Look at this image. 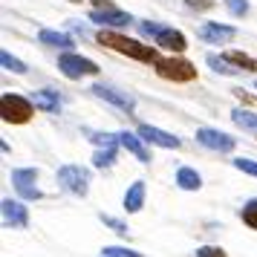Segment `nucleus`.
<instances>
[{"mask_svg": "<svg viewBox=\"0 0 257 257\" xmlns=\"http://www.w3.org/2000/svg\"><path fill=\"white\" fill-rule=\"evenodd\" d=\"M225 58L231 61V64H237L243 72H257V58H251V55H245V52H237V49H228V52H222Z\"/></svg>", "mask_w": 257, "mask_h": 257, "instance_id": "nucleus-20", "label": "nucleus"}, {"mask_svg": "<svg viewBox=\"0 0 257 257\" xmlns=\"http://www.w3.org/2000/svg\"><path fill=\"white\" fill-rule=\"evenodd\" d=\"M70 3H81V0H70Z\"/></svg>", "mask_w": 257, "mask_h": 257, "instance_id": "nucleus-35", "label": "nucleus"}, {"mask_svg": "<svg viewBox=\"0 0 257 257\" xmlns=\"http://www.w3.org/2000/svg\"><path fill=\"white\" fill-rule=\"evenodd\" d=\"M162 29H165V24H159V21H139V32L145 38H153V41H156Z\"/></svg>", "mask_w": 257, "mask_h": 257, "instance_id": "nucleus-26", "label": "nucleus"}, {"mask_svg": "<svg viewBox=\"0 0 257 257\" xmlns=\"http://www.w3.org/2000/svg\"><path fill=\"white\" fill-rule=\"evenodd\" d=\"M194 257H228V254L222 251L220 245H199L197 251H194Z\"/></svg>", "mask_w": 257, "mask_h": 257, "instance_id": "nucleus-31", "label": "nucleus"}, {"mask_svg": "<svg viewBox=\"0 0 257 257\" xmlns=\"http://www.w3.org/2000/svg\"><path fill=\"white\" fill-rule=\"evenodd\" d=\"M93 95L104 98V101H110L113 107L124 110V113H133V110H136V98H133L127 90H116V87H110V84H95Z\"/></svg>", "mask_w": 257, "mask_h": 257, "instance_id": "nucleus-8", "label": "nucleus"}, {"mask_svg": "<svg viewBox=\"0 0 257 257\" xmlns=\"http://www.w3.org/2000/svg\"><path fill=\"white\" fill-rule=\"evenodd\" d=\"M231 165L237 168V171H243V174H251V176H257V162L254 159H231Z\"/></svg>", "mask_w": 257, "mask_h": 257, "instance_id": "nucleus-30", "label": "nucleus"}, {"mask_svg": "<svg viewBox=\"0 0 257 257\" xmlns=\"http://www.w3.org/2000/svg\"><path fill=\"white\" fill-rule=\"evenodd\" d=\"M174 182H176L179 188H182V191H199V188H202V176H199L197 171H194V168L182 165V168L176 171Z\"/></svg>", "mask_w": 257, "mask_h": 257, "instance_id": "nucleus-19", "label": "nucleus"}, {"mask_svg": "<svg viewBox=\"0 0 257 257\" xmlns=\"http://www.w3.org/2000/svg\"><path fill=\"white\" fill-rule=\"evenodd\" d=\"M0 64H3L6 70L18 72V75H26V64H24V61H21V58H15L12 52H6V49L0 52Z\"/></svg>", "mask_w": 257, "mask_h": 257, "instance_id": "nucleus-24", "label": "nucleus"}, {"mask_svg": "<svg viewBox=\"0 0 257 257\" xmlns=\"http://www.w3.org/2000/svg\"><path fill=\"white\" fill-rule=\"evenodd\" d=\"M153 67H156V75L165 78V81H174V84L197 81V67L185 58H159Z\"/></svg>", "mask_w": 257, "mask_h": 257, "instance_id": "nucleus-3", "label": "nucleus"}, {"mask_svg": "<svg viewBox=\"0 0 257 257\" xmlns=\"http://www.w3.org/2000/svg\"><path fill=\"white\" fill-rule=\"evenodd\" d=\"M118 139H121V148H124L127 153H133L142 165H148L153 159L151 151L145 148V139H142L139 133H127V130H124V133H118Z\"/></svg>", "mask_w": 257, "mask_h": 257, "instance_id": "nucleus-14", "label": "nucleus"}, {"mask_svg": "<svg viewBox=\"0 0 257 257\" xmlns=\"http://www.w3.org/2000/svg\"><path fill=\"white\" fill-rule=\"evenodd\" d=\"M58 70L67 75V78H84V75H98V64L95 61H90V58H84V55H78V52H61L58 55Z\"/></svg>", "mask_w": 257, "mask_h": 257, "instance_id": "nucleus-5", "label": "nucleus"}, {"mask_svg": "<svg viewBox=\"0 0 257 257\" xmlns=\"http://www.w3.org/2000/svg\"><path fill=\"white\" fill-rule=\"evenodd\" d=\"M159 49H168V52H174V55H179V52H185L188 49V41L185 35L179 32V29H174V26H165L162 32H159V38L153 41Z\"/></svg>", "mask_w": 257, "mask_h": 257, "instance_id": "nucleus-13", "label": "nucleus"}, {"mask_svg": "<svg viewBox=\"0 0 257 257\" xmlns=\"http://www.w3.org/2000/svg\"><path fill=\"white\" fill-rule=\"evenodd\" d=\"M240 217H243V222L248 225V228L257 231V199H248V202H245L243 211H240Z\"/></svg>", "mask_w": 257, "mask_h": 257, "instance_id": "nucleus-25", "label": "nucleus"}, {"mask_svg": "<svg viewBox=\"0 0 257 257\" xmlns=\"http://www.w3.org/2000/svg\"><path fill=\"white\" fill-rule=\"evenodd\" d=\"M142 205H145V182L136 179V182L124 191V211H127V214H136V211H142Z\"/></svg>", "mask_w": 257, "mask_h": 257, "instance_id": "nucleus-17", "label": "nucleus"}, {"mask_svg": "<svg viewBox=\"0 0 257 257\" xmlns=\"http://www.w3.org/2000/svg\"><path fill=\"white\" fill-rule=\"evenodd\" d=\"M98 220L104 222L107 228H113V231H116L118 237H127V222L116 220V217H110V214H98Z\"/></svg>", "mask_w": 257, "mask_h": 257, "instance_id": "nucleus-27", "label": "nucleus"}, {"mask_svg": "<svg viewBox=\"0 0 257 257\" xmlns=\"http://www.w3.org/2000/svg\"><path fill=\"white\" fill-rule=\"evenodd\" d=\"M95 41L101 44V47L113 49V52H121V55H127L133 61H142V64H156L159 61V52L151 47V44H139L136 38H127V35H118L116 29H101Z\"/></svg>", "mask_w": 257, "mask_h": 257, "instance_id": "nucleus-1", "label": "nucleus"}, {"mask_svg": "<svg viewBox=\"0 0 257 257\" xmlns=\"http://www.w3.org/2000/svg\"><path fill=\"white\" fill-rule=\"evenodd\" d=\"M234 95H237L240 101H245V104H251V101H254V98H251L248 93H243V90H234Z\"/></svg>", "mask_w": 257, "mask_h": 257, "instance_id": "nucleus-34", "label": "nucleus"}, {"mask_svg": "<svg viewBox=\"0 0 257 257\" xmlns=\"http://www.w3.org/2000/svg\"><path fill=\"white\" fill-rule=\"evenodd\" d=\"M38 41H41V44H47V47H55V49H67V52L75 49V41H72L67 32H55V29H41Z\"/></svg>", "mask_w": 257, "mask_h": 257, "instance_id": "nucleus-15", "label": "nucleus"}, {"mask_svg": "<svg viewBox=\"0 0 257 257\" xmlns=\"http://www.w3.org/2000/svg\"><path fill=\"white\" fill-rule=\"evenodd\" d=\"M197 142L202 148H208V151H217V153H231L234 151V136L228 133H222L217 127H197Z\"/></svg>", "mask_w": 257, "mask_h": 257, "instance_id": "nucleus-7", "label": "nucleus"}, {"mask_svg": "<svg viewBox=\"0 0 257 257\" xmlns=\"http://www.w3.org/2000/svg\"><path fill=\"white\" fill-rule=\"evenodd\" d=\"M90 142H93L95 148H113V151H118V148H121L118 133H93V136H90Z\"/></svg>", "mask_w": 257, "mask_h": 257, "instance_id": "nucleus-23", "label": "nucleus"}, {"mask_svg": "<svg viewBox=\"0 0 257 257\" xmlns=\"http://www.w3.org/2000/svg\"><path fill=\"white\" fill-rule=\"evenodd\" d=\"M93 6H95V9H116L110 0H93Z\"/></svg>", "mask_w": 257, "mask_h": 257, "instance_id": "nucleus-33", "label": "nucleus"}, {"mask_svg": "<svg viewBox=\"0 0 257 257\" xmlns=\"http://www.w3.org/2000/svg\"><path fill=\"white\" fill-rule=\"evenodd\" d=\"M29 98H32V104H35L38 110H44V113H58L61 110V98H58L55 90H35Z\"/></svg>", "mask_w": 257, "mask_h": 257, "instance_id": "nucleus-16", "label": "nucleus"}, {"mask_svg": "<svg viewBox=\"0 0 257 257\" xmlns=\"http://www.w3.org/2000/svg\"><path fill=\"white\" fill-rule=\"evenodd\" d=\"M205 64H208L211 70L214 72H220V75H228V78H231V75H240V67H237V64H231V61L225 58V55H217V52H208V55H205Z\"/></svg>", "mask_w": 257, "mask_h": 257, "instance_id": "nucleus-18", "label": "nucleus"}, {"mask_svg": "<svg viewBox=\"0 0 257 257\" xmlns=\"http://www.w3.org/2000/svg\"><path fill=\"white\" fill-rule=\"evenodd\" d=\"M254 90H257V81H254Z\"/></svg>", "mask_w": 257, "mask_h": 257, "instance_id": "nucleus-36", "label": "nucleus"}, {"mask_svg": "<svg viewBox=\"0 0 257 257\" xmlns=\"http://www.w3.org/2000/svg\"><path fill=\"white\" fill-rule=\"evenodd\" d=\"M12 185H15V191L21 194V199H26V202L41 199V188H38V171L35 168H15L12 171Z\"/></svg>", "mask_w": 257, "mask_h": 257, "instance_id": "nucleus-6", "label": "nucleus"}, {"mask_svg": "<svg viewBox=\"0 0 257 257\" xmlns=\"http://www.w3.org/2000/svg\"><path fill=\"white\" fill-rule=\"evenodd\" d=\"M188 6H194V9H211L214 0H188Z\"/></svg>", "mask_w": 257, "mask_h": 257, "instance_id": "nucleus-32", "label": "nucleus"}, {"mask_svg": "<svg viewBox=\"0 0 257 257\" xmlns=\"http://www.w3.org/2000/svg\"><path fill=\"white\" fill-rule=\"evenodd\" d=\"M0 113H3L6 124H26L35 113V104H32V98H24L18 93H3L0 95Z\"/></svg>", "mask_w": 257, "mask_h": 257, "instance_id": "nucleus-2", "label": "nucleus"}, {"mask_svg": "<svg viewBox=\"0 0 257 257\" xmlns=\"http://www.w3.org/2000/svg\"><path fill=\"white\" fill-rule=\"evenodd\" d=\"M231 121L237 124V127H243V130H257V113L243 110V107L231 110Z\"/></svg>", "mask_w": 257, "mask_h": 257, "instance_id": "nucleus-21", "label": "nucleus"}, {"mask_svg": "<svg viewBox=\"0 0 257 257\" xmlns=\"http://www.w3.org/2000/svg\"><path fill=\"white\" fill-rule=\"evenodd\" d=\"M55 179L72 197H87V191H90V168H84V165H64V168H58Z\"/></svg>", "mask_w": 257, "mask_h": 257, "instance_id": "nucleus-4", "label": "nucleus"}, {"mask_svg": "<svg viewBox=\"0 0 257 257\" xmlns=\"http://www.w3.org/2000/svg\"><path fill=\"white\" fill-rule=\"evenodd\" d=\"M0 211H3V222L9 228H26L29 225V211L21 199H3Z\"/></svg>", "mask_w": 257, "mask_h": 257, "instance_id": "nucleus-11", "label": "nucleus"}, {"mask_svg": "<svg viewBox=\"0 0 257 257\" xmlns=\"http://www.w3.org/2000/svg\"><path fill=\"white\" fill-rule=\"evenodd\" d=\"M225 9H228L234 18H245V15H248V0H225Z\"/></svg>", "mask_w": 257, "mask_h": 257, "instance_id": "nucleus-29", "label": "nucleus"}, {"mask_svg": "<svg viewBox=\"0 0 257 257\" xmlns=\"http://www.w3.org/2000/svg\"><path fill=\"white\" fill-rule=\"evenodd\" d=\"M234 35H237V29H234V26L217 24V21L202 24L197 29V38H199V41H205V44H228V41H234Z\"/></svg>", "mask_w": 257, "mask_h": 257, "instance_id": "nucleus-10", "label": "nucleus"}, {"mask_svg": "<svg viewBox=\"0 0 257 257\" xmlns=\"http://www.w3.org/2000/svg\"><path fill=\"white\" fill-rule=\"evenodd\" d=\"M139 136L148 142V145H159V148H168V151H176V148L182 145L174 133L159 130V127H153V124H139Z\"/></svg>", "mask_w": 257, "mask_h": 257, "instance_id": "nucleus-12", "label": "nucleus"}, {"mask_svg": "<svg viewBox=\"0 0 257 257\" xmlns=\"http://www.w3.org/2000/svg\"><path fill=\"white\" fill-rule=\"evenodd\" d=\"M95 26H104V29H124V26L133 24V18L121 9H93L87 15Z\"/></svg>", "mask_w": 257, "mask_h": 257, "instance_id": "nucleus-9", "label": "nucleus"}, {"mask_svg": "<svg viewBox=\"0 0 257 257\" xmlns=\"http://www.w3.org/2000/svg\"><path fill=\"white\" fill-rule=\"evenodd\" d=\"M101 257H142V254L133 251V248H121V245H104Z\"/></svg>", "mask_w": 257, "mask_h": 257, "instance_id": "nucleus-28", "label": "nucleus"}, {"mask_svg": "<svg viewBox=\"0 0 257 257\" xmlns=\"http://www.w3.org/2000/svg\"><path fill=\"white\" fill-rule=\"evenodd\" d=\"M116 156H118V151H113V148H98L95 156H93V165L98 168V171L113 168V165H116Z\"/></svg>", "mask_w": 257, "mask_h": 257, "instance_id": "nucleus-22", "label": "nucleus"}]
</instances>
